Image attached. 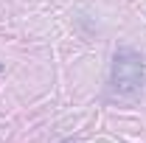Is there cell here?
Here are the masks:
<instances>
[{
  "mask_svg": "<svg viewBox=\"0 0 146 143\" xmlns=\"http://www.w3.org/2000/svg\"><path fill=\"white\" fill-rule=\"evenodd\" d=\"M112 90L118 95H135L138 90H143L146 84V62L135 51H118L115 62H112Z\"/></svg>",
  "mask_w": 146,
  "mask_h": 143,
  "instance_id": "1",
  "label": "cell"
}]
</instances>
